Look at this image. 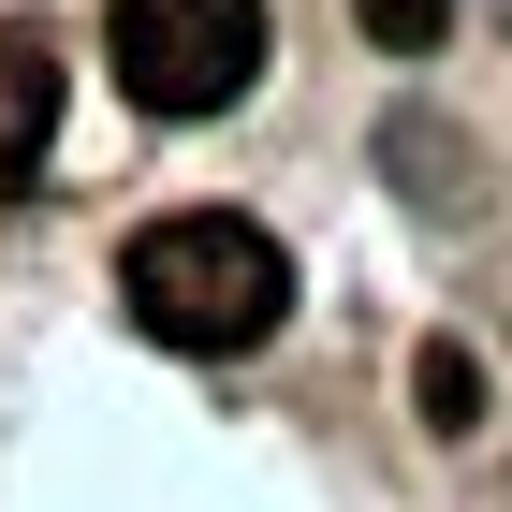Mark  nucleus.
<instances>
[{
	"label": "nucleus",
	"mask_w": 512,
	"mask_h": 512,
	"mask_svg": "<svg viewBox=\"0 0 512 512\" xmlns=\"http://www.w3.org/2000/svg\"><path fill=\"white\" fill-rule=\"evenodd\" d=\"M118 293L161 352H264L293 322V249L235 205H191V220H147L118 249Z\"/></svg>",
	"instance_id": "f257e3e1"
},
{
	"label": "nucleus",
	"mask_w": 512,
	"mask_h": 512,
	"mask_svg": "<svg viewBox=\"0 0 512 512\" xmlns=\"http://www.w3.org/2000/svg\"><path fill=\"white\" fill-rule=\"evenodd\" d=\"M103 44H118V88L147 118H220L264 88V0H103Z\"/></svg>",
	"instance_id": "f03ea898"
},
{
	"label": "nucleus",
	"mask_w": 512,
	"mask_h": 512,
	"mask_svg": "<svg viewBox=\"0 0 512 512\" xmlns=\"http://www.w3.org/2000/svg\"><path fill=\"white\" fill-rule=\"evenodd\" d=\"M44 132H59V44H44V30H0V176H30Z\"/></svg>",
	"instance_id": "7ed1b4c3"
},
{
	"label": "nucleus",
	"mask_w": 512,
	"mask_h": 512,
	"mask_svg": "<svg viewBox=\"0 0 512 512\" xmlns=\"http://www.w3.org/2000/svg\"><path fill=\"white\" fill-rule=\"evenodd\" d=\"M410 410H425V439H469L483 425V352L469 337H425V352H410Z\"/></svg>",
	"instance_id": "20e7f679"
},
{
	"label": "nucleus",
	"mask_w": 512,
	"mask_h": 512,
	"mask_svg": "<svg viewBox=\"0 0 512 512\" xmlns=\"http://www.w3.org/2000/svg\"><path fill=\"white\" fill-rule=\"evenodd\" d=\"M352 30L381 44V59H439V44H454V0H352Z\"/></svg>",
	"instance_id": "39448f33"
}]
</instances>
